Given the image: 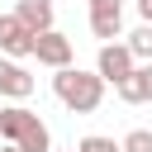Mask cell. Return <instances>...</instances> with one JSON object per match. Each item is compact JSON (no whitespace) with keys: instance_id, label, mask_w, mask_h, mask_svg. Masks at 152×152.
Segmentation results:
<instances>
[{"instance_id":"16","label":"cell","mask_w":152,"mask_h":152,"mask_svg":"<svg viewBox=\"0 0 152 152\" xmlns=\"http://www.w3.org/2000/svg\"><path fill=\"white\" fill-rule=\"evenodd\" d=\"M52 152H57V147H52Z\"/></svg>"},{"instance_id":"11","label":"cell","mask_w":152,"mask_h":152,"mask_svg":"<svg viewBox=\"0 0 152 152\" xmlns=\"http://www.w3.org/2000/svg\"><path fill=\"white\" fill-rule=\"evenodd\" d=\"M119 152H152V128H128Z\"/></svg>"},{"instance_id":"4","label":"cell","mask_w":152,"mask_h":152,"mask_svg":"<svg viewBox=\"0 0 152 152\" xmlns=\"http://www.w3.org/2000/svg\"><path fill=\"white\" fill-rule=\"evenodd\" d=\"M33 57H38V66L62 71V66H71V38H66V33H57V28H48V33H38V38H33Z\"/></svg>"},{"instance_id":"14","label":"cell","mask_w":152,"mask_h":152,"mask_svg":"<svg viewBox=\"0 0 152 152\" xmlns=\"http://www.w3.org/2000/svg\"><path fill=\"white\" fill-rule=\"evenodd\" d=\"M90 10H109V5H124V0H86Z\"/></svg>"},{"instance_id":"5","label":"cell","mask_w":152,"mask_h":152,"mask_svg":"<svg viewBox=\"0 0 152 152\" xmlns=\"http://www.w3.org/2000/svg\"><path fill=\"white\" fill-rule=\"evenodd\" d=\"M0 57H10V62L33 57V33H28L14 14H0Z\"/></svg>"},{"instance_id":"13","label":"cell","mask_w":152,"mask_h":152,"mask_svg":"<svg viewBox=\"0 0 152 152\" xmlns=\"http://www.w3.org/2000/svg\"><path fill=\"white\" fill-rule=\"evenodd\" d=\"M138 14H142V24H152V0H138Z\"/></svg>"},{"instance_id":"15","label":"cell","mask_w":152,"mask_h":152,"mask_svg":"<svg viewBox=\"0 0 152 152\" xmlns=\"http://www.w3.org/2000/svg\"><path fill=\"white\" fill-rule=\"evenodd\" d=\"M0 152H19V147H10V142H5V147H0Z\"/></svg>"},{"instance_id":"10","label":"cell","mask_w":152,"mask_h":152,"mask_svg":"<svg viewBox=\"0 0 152 152\" xmlns=\"http://www.w3.org/2000/svg\"><path fill=\"white\" fill-rule=\"evenodd\" d=\"M124 48L133 52V62H152V24H142V28H133V33L124 38Z\"/></svg>"},{"instance_id":"12","label":"cell","mask_w":152,"mask_h":152,"mask_svg":"<svg viewBox=\"0 0 152 152\" xmlns=\"http://www.w3.org/2000/svg\"><path fill=\"white\" fill-rule=\"evenodd\" d=\"M71 152H119V142H114V138H104V133H86Z\"/></svg>"},{"instance_id":"7","label":"cell","mask_w":152,"mask_h":152,"mask_svg":"<svg viewBox=\"0 0 152 152\" xmlns=\"http://www.w3.org/2000/svg\"><path fill=\"white\" fill-rule=\"evenodd\" d=\"M124 104H152V62H138L124 86H114Z\"/></svg>"},{"instance_id":"1","label":"cell","mask_w":152,"mask_h":152,"mask_svg":"<svg viewBox=\"0 0 152 152\" xmlns=\"http://www.w3.org/2000/svg\"><path fill=\"white\" fill-rule=\"evenodd\" d=\"M52 95H57L71 114H95L100 100H104V81H100L95 71L62 66V71H52Z\"/></svg>"},{"instance_id":"3","label":"cell","mask_w":152,"mask_h":152,"mask_svg":"<svg viewBox=\"0 0 152 152\" xmlns=\"http://www.w3.org/2000/svg\"><path fill=\"white\" fill-rule=\"evenodd\" d=\"M133 52L124 48V43H100V57H95V76L104 81V86H124L128 76H133Z\"/></svg>"},{"instance_id":"9","label":"cell","mask_w":152,"mask_h":152,"mask_svg":"<svg viewBox=\"0 0 152 152\" xmlns=\"http://www.w3.org/2000/svg\"><path fill=\"white\" fill-rule=\"evenodd\" d=\"M90 33H95V38H104V43L124 38V5H109V10H90Z\"/></svg>"},{"instance_id":"2","label":"cell","mask_w":152,"mask_h":152,"mask_svg":"<svg viewBox=\"0 0 152 152\" xmlns=\"http://www.w3.org/2000/svg\"><path fill=\"white\" fill-rule=\"evenodd\" d=\"M0 138H5L10 147H19V152H52L48 124H43L33 109H24V104H5V109H0Z\"/></svg>"},{"instance_id":"8","label":"cell","mask_w":152,"mask_h":152,"mask_svg":"<svg viewBox=\"0 0 152 152\" xmlns=\"http://www.w3.org/2000/svg\"><path fill=\"white\" fill-rule=\"evenodd\" d=\"M14 19L38 38V33L52 28V0H19V5H14Z\"/></svg>"},{"instance_id":"6","label":"cell","mask_w":152,"mask_h":152,"mask_svg":"<svg viewBox=\"0 0 152 152\" xmlns=\"http://www.w3.org/2000/svg\"><path fill=\"white\" fill-rule=\"evenodd\" d=\"M0 95L5 100H28L33 95V76H28V66H19V62H10V57H0Z\"/></svg>"}]
</instances>
